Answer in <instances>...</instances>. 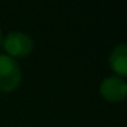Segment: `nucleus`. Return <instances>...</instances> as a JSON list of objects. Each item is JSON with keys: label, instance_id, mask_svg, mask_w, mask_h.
<instances>
[{"label": "nucleus", "instance_id": "f03ea898", "mask_svg": "<svg viewBox=\"0 0 127 127\" xmlns=\"http://www.w3.org/2000/svg\"><path fill=\"white\" fill-rule=\"evenodd\" d=\"M2 45L6 49V52H8L6 55L15 58V57H27L33 51L34 42L27 33L12 32L3 39Z\"/></svg>", "mask_w": 127, "mask_h": 127}, {"label": "nucleus", "instance_id": "7ed1b4c3", "mask_svg": "<svg viewBox=\"0 0 127 127\" xmlns=\"http://www.w3.org/2000/svg\"><path fill=\"white\" fill-rule=\"evenodd\" d=\"M100 96L109 102H121L127 96V84L118 76L105 78L100 82Z\"/></svg>", "mask_w": 127, "mask_h": 127}, {"label": "nucleus", "instance_id": "f257e3e1", "mask_svg": "<svg viewBox=\"0 0 127 127\" xmlns=\"http://www.w3.org/2000/svg\"><path fill=\"white\" fill-rule=\"evenodd\" d=\"M21 78L18 61L6 54H0V91H14L21 84Z\"/></svg>", "mask_w": 127, "mask_h": 127}, {"label": "nucleus", "instance_id": "39448f33", "mask_svg": "<svg viewBox=\"0 0 127 127\" xmlns=\"http://www.w3.org/2000/svg\"><path fill=\"white\" fill-rule=\"evenodd\" d=\"M2 42H3V36H2V30H0V45H2Z\"/></svg>", "mask_w": 127, "mask_h": 127}, {"label": "nucleus", "instance_id": "20e7f679", "mask_svg": "<svg viewBox=\"0 0 127 127\" xmlns=\"http://www.w3.org/2000/svg\"><path fill=\"white\" fill-rule=\"evenodd\" d=\"M109 64L112 70L117 72L120 76L127 75V45L126 43H120L112 49L109 55Z\"/></svg>", "mask_w": 127, "mask_h": 127}]
</instances>
